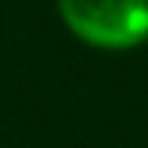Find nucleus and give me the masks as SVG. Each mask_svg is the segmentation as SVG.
<instances>
[{
  "label": "nucleus",
  "mask_w": 148,
  "mask_h": 148,
  "mask_svg": "<svg viewBox=\"0 0 148 148\" xmlns=\"http://www.w3.org/2000/svg\"><path fill=\"white\" fill-rule=\"evenodd\" d=\"M66 30L85 45L127 51L148 42V0H58Z\"/></svg>",
  "instance_id": "nucleus-1"
}]
</instances>
